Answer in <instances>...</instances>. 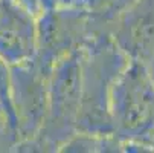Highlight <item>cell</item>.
Listing matches in <instances>:
<instances>
[{
    "label": "cell",
    "instance_id": "1",
    "mask_svg": "<svg viewBox=\"0 0 154 153\" xmlns=\"http://www.w3.org/2000/svg\"><path fill=\"white\" fill-rule=\"evenodd\" d=\"M34 26L26 11L12 0H0V55L11 63H21L34 52Z\"/></svg>",
    "mask_w": 154,
    "mask_h": 153
},
{
    "label": "cell",
    "instance_id": "2",
    "mask_svg": "<svg viewBox=\"0 0 154 153\" xmlns=\"http://www.w3.org/2000/svg\"><path fill=\"white\" fill-rule=\"evenodd\" d=\"M79 64L75 57H66L55 72L52 81V116L54 121L70 123L79 107Z\"/></svg>",
    "mask_w": 154,
    "mask_h": 153
},
{
    "label": "cell",
    "instance_id": "4",
    "mask_svg": "<svg viewBox=\"0 0 154 153\" xmlns=\"http://www.w3.org/2000/svg\"><path fill=\"white\" fill-rule=\"evenodd\" d=\"M125 34L136 49H145L154 38V12H137L127 25Z\"/></svg>",
    "mask_w": 154,
    "mask_h": 153
},
{
    "label": "cell",
    "instance_id": "3",
    "mask_svg": "<svg viewBox=\"0 0 154 153\" xmlns=\"http://www.w3.org/2000/svg\"><path fill=\"white\" fill-rule=\"evenodd\" d=\"M152 98L137 72H130L116 97V113L125 129H137L146 123L151 113Z\"/></svg>",
    "mask_w": 154,
    "mask_h": 153
}]
</instances>
